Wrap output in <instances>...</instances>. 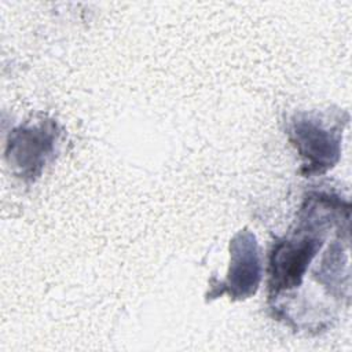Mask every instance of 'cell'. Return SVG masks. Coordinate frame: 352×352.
<instances>
[{
	"label": "cell",
	"instance_id": "cell-1",
	"mask_svg": "<svg viewBox=\"0 0 352 352\" xmlns=\"http://www.w3.org/2000/svg\"><path fill=\"white\" fill-rule=\"evenodd\" d=\"M290 138L304 158L307 173H323L340 157V136L312 116L301 114L292 122Z\"/></svg>",
	"mask_w": 352,
	"mask_h": 352
},
{
	"label": "cell",
	"instance_id": "cell-2",
	"mask_svg": "<svg viewBox=\"0 0 352 352\" xmlns=\"http://www.w3.org/2000/svg\"><path fill=\"white\" fill-rule=\"evenodd\" d=\"M52 124L19 126L10 133L6 157L22 177H38L43 165L54 151L56 135Z\"/></svg>",
	"mask_w": 352,
	"mask_h": 352
},
{
	"label": "cell",
	"instance_id": "cell-3",
	"mask_svg": "<svg viewBox=\"0 0 352 352\" xmlns=\"http://www.w3.org/2000/svg\"><path fill=\"white\" fill-rule=\"evenodd\" d=\"M231 261L224 287L234 298H248L258 287L261 265L258 246L250 231L243 230L231 242Z\"/></svg>",
	"mask_w": 352,
	"mask_h": 352
}]
</instances>
